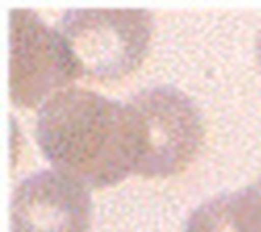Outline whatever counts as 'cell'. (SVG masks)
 Wrapping results in <instances>:
<instances>
[{
	"mask_svg": "<svg viewBox=\"0 0 261 232\" xmlns=\"http://www.w3.org/2000/svg\"><path fill=\"white\" fill-rule=\"evenodd\" d=\"M35 136L57 171L86 187H110L133 173L124 104L69 85L45 100Z\"/></svg>",
	"mask_w": 261,
	"mask_h": 232,
	"instance_id": "obj_1",
	"label": "cell"
},
{
	"mask_svg": "<svg viewBox=\"0 0 261 232\" xmlns=\"http://www.w3.org/2000/svg\"><path fill=\"white\" fill-rule=\"evenodd\" d=\"M124 110L135 175L171 177L190 167L204 142V120L190 96L153 85L135 94Z\"/></svg>",
	"mask_w": 261,
	"mask_h": 232,
	"instance_id": "obj_2",
	"label": "cell"
},
{
	"mask_svg": "<svg viewBox=\"0 0 261 232\" xmlns=\"http://www.w3.org/2000/svg\"><path fill=\"white\" fill-rule=\"evenodd\" d=\"M80 77L116 81L145 59L153 20L139 8H77L55 24Z\"/></svg>",
	"mask_w": 261,
	"mask_h": 232,
	"instance_id": "obj_3",
	"label": "cell"
},
{
	"mask_svg": "<svg viewBox=\"0 0 261 232\" xmlns=\"http://www.w3.org/2000/svg\"><path fill=\"white\" fill-rule=\"evenodd\" d=\"M8 33V92L12 104L33 108L80 77L57 28H49L33 12L12 10Z\"/></svg>",
	"mask_w": 261,
	"mask_h": 232,
	"instance_id": "obj_4",
	"label": "cell"
},
{
	"mask_svg": "<svg viewBox=\"0 0 261 232\" xmlns=\"http://www.w3.org/2000/svg\"><path fill=\"white\" fill-rule=\"evenodd\" d=\"M88 187L53 169L22 179L10 201V232H88Z\"/></svg>",
	"mask_w": 261,
	"mask_h": 232,
	"instance_id": "obj_5",
	"label": "cell"
},
{
	"mask_svg": "<svg viewBox=\"0 0 261 232\" xmlns=\"http://www.w3.org/2000/svg\"><path fill=\"white\" fill-rule=\"evenodd\" d=\"M222 201L234 232H261V177L239 191L222 193Z\"/></svg>",
	"mask_w": 261,
	"mask_h": 232,
	"instance_id": "obj_6",
	"label": "cell"
},
{
	"mask_svg": "<svg viewBox=\"0 0 261 232\" xmlns=\"http://www.w3.org/2000/svg\"><path fill=\"white\" fill-rule=\"evenodd\" d=\"M255 57H257V63L261 69V31L257 33V39H255Z\"/></svg>",
	"mask_w": 261,
	"mask_h": 232,
	"instance_id": "obj_7",
	"label": "cell"
}]
</instances>
